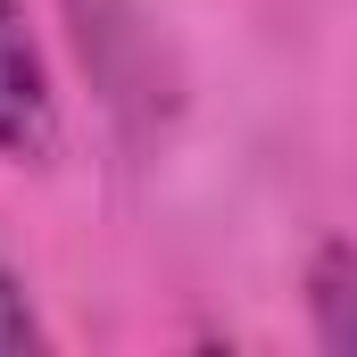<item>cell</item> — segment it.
<instances>
[{
  "mask_svg": "<svg viewBox=\"0 0 357 357\" xmlns=\"http://www.w3.org/2000/svg\"><path fill=\"white\" fill-rule=\"evenodd\" d=\"M50 150H59V91L25 25V0H0V158L42 167Z\"/></svg>",
  "mask_w": 357,
  "mask_h": 357,
  "instance_id": "1",
  "label": "cell"
},
{
  "mask_svg": "<svg viewBox=\"0 0 357 357\" xmlns=\"http://www.w3.org/2000/svg\"><path fill=\"white\" fill-rule=\"evenodd\" d=\"M67 17H75L84 67L108 84V100H133V91H125V59H142V50H150L142 8H133V0H67Z\"/></svg>",
  "mask_w": 357,
  "mask_h": 357,
  "instance_id": "2",
  "label": "cell"
},
{
  "mask_svg": "<svg viewBox=\"0 0 357 357\" xmlns=\"http://www.w3.org/2000/svg\"><path fill=\"white\" fill-rule=\"evenodd\" d=\"M307 324L333 357H357V241H324L307 258Z\"/></svg>",
  "mask_w": 357,
  "mask_h": 357,
  "instance_id": "3",
  "label": "cell"
},
{
  "mask_svg": "<svg viewBox=\"0 0 357 357\" xmlns=\"http://www.w3.org/2000/svg\"><path fill=\"white\" fill-rule=\"evenodd\" d=\"M8 349H42V324H33V299H25V282L0 266V357Z\"/></svg>",
  "mask_w": 357,
  "mask_h": 357,
  "instance_id": "4",
  "label": "cell"
}]
</instances>
